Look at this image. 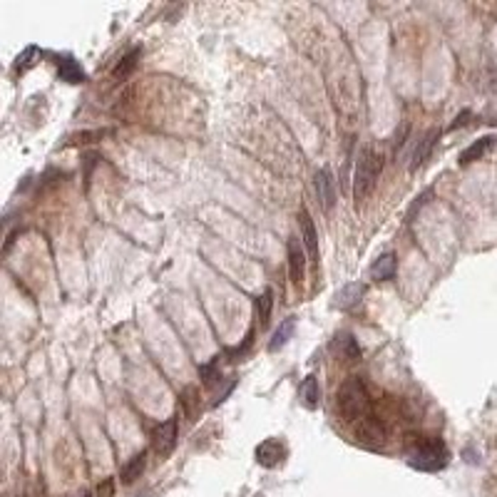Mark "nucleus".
Returning a JSON list of instances; mask_svg holds the SVG:
<instances>
[{
	"instance_id": "18",
	"label": "nucleus",
	"mask_w": 497,
	"mask_h": 497,
	"mask_svg": "<svg viewBox=\"0 0 497 497\" xmlns=\"http://www.w3.org/2000/svg\"><path fill=\"white\" fill-rule=\"evenodd\" d=\"M294 326H296L294 319H286L284 324L279 326V331H276L274 338H271V343H269V350H271V353H276V350L284 348V345L289 343L291 333H294Z\"/></svg>"
},
{
	"instance_id": "8",
	"label": "nucleus",
	"mask_w": 497,
	"mask_h": 497,
	"mask_svg": "<svg viewBox=\"0 0 497 497\" xmlns=\"http://www.w3.org/2000/svg\"><path fill=\"white\" fill-rule=\"evenodd\" d=\"M301 239H304L306 248H309V256L314 261H319V234H316V227H314V219H311L309 209L301 207Z\"/></svg>"
},
{
	"instance_id": "14",
	"label": "nucleus",
	"mask_w": 497,
	"mask_h": 497,
	"mask_svg": "<svg viewBox=\"0 0 497 497\" xmlns=\"http://www.w3.org/2000/svg\"><path fill=\"white\" fill-rule=\"evenodd\" d=\"M396 269H398V256L393 251H388V254H383L376 264L370 266V276L376 281H388L396 276Z\"/></svg>"
},
{
	"instance_id": "21",
	"label": "nucleus",
	"mask_w": 497,
	"mask_h": 497,
	"mask_svg": "<svg viewBox=\"0 0 497 497\" xmlns=\"http://www.w3.org/2000/svg\"><path fill=\"white\" fill-rule=\"evenodd\" d=\"M217 358H219V355H217ZM217 358H214L212 363H207V365H202V368H199V373H202L204 386H214V383H217V381H222V378H219V373H217V363H219Z\"/></svg>"
},
{
	"instance_id": "9",
	"label": "nucleus",
	"mask_w": 497,
	"mask_h": 497,
	"mask_svg": "<svg viewBox=\"0 0 497 497\" xmlns=\"http://www.w3.org/2000/svg\"><path fill=\"white\" fill-rule=\"evenodd\" d=\"M281 457H284V445H281L279 440H274V438H269V440H264L259 447H256V460H259V465H264V467L279 465Z\"/></svg>"
},
{
	"instance_id": "7",
	"label": "nucleus",
	"mask_w": 497,
	"mask_h": 497,
	"mask_svg": "<svg viewBox=\"0 0 497 497\" xmlns=\"http://www.w3.org/2000/svg\"><path fill=\"white\" fill-rule=\"evenodd\" d=\"M304 271H306V254L304 246H301L299 239H289V274L294 284H301L304 281Z\"/></svg>"
},
{
	"instance_id": "24",
	"label": "nucleus",
	"mask_w": 497,
	"mask_h": 497,
	"mask_svg": "<svg viewBox=\"0 0 497 497\" xmlns=\"http://www.w3.org/2000/svg\"><path fill=\"white\" fill-rule=\"evenodd\" d=\"M35 55H38V47H28V50L23 52L21 57H18V70H25V67H30L33 65L30 57H35Z\"/></svg>"
},
{
	"instance_id": "13",
	"label": "nucleus",
	"mask_w": 497,
	"mask_h": 497,
	"mask_svg": "<svg viewBox=\"0 0 497 497\" xmlns=\"http://www.w3.org/2000/svg\"><path fill=\"white\" fill-rule=\"evenodd\" d=\"M144 465H147V450H139L137 455L130 457V460L125 462V467H122V472H120L122 482H125V485H132V482L144 472Z\"/></svg>"
},
{
	"instance_id": "1",
	"label": "nucleus",
	"mask_w": 497,
	"mask_h": 497,
	"mask_svg": "<svg viewBox=\"0 0 497 497\" xmlns=\"http://www.w3.org/2000/svg\"><path fill=\"white\" fill-rule=\"evenodd\" d=\"M336 406H338L341 418L345 423H353V425H358L360 421L373 416V411H370V396L365 391V383L358 376L345 378L343 386L338 388V396H336Z\"/></svg>"
},
{
	"instance_id": "5",
	"label": "nucleus",
	"mask_w": 497,
	"mask_h": 497,
	"mask_svg": "<svg viewBox=\"0 0 497 497\" xmlns=\"http://www.w3.org/2000/svg\"><path fill=\"white\" fill-rule=\"evenodd\" d=\"M355 438L360 442H368V445H383L386 442V430H383V423L376 416H368L365 421H360L355 425Z\"/></svg>"
},
{
	"instance_id": "16",
	"label": "nucleus",
	"mask_w": 497,
	"mask_h": 497,
	"mask_svg": "<svg viewBox=\"0 0 497 497\" xmlns=\"http://www.w3.org/2000/svg\"><path fill=\"white\" fill-rule=\"evenodd\" d=\"M492 144H495V137H482V139H477V142H472L470 147L460 154V164L465 167V164H472V162H477V159H482L492 149Z\"/></svg>"
},
{
	"instance_id": "3",
	"label": "nucleus",
	"mask_w": 497,
	"mask_h": 497,
	"mask_svg": "<svg viewBox=\"0 0 497 497\" xmlns=\"http://www.w3.org/2000/svg\"><path fill=\"white\" fill-rule=\"evenodd\" d=\"M381 157H378L373 149H363L358 157V164H355V174H353V197L355 204L368 199V194L373 192L378 177H381Z\"/></svg>"
},
{
	"instance_id": "19",
	"label": "nucleus",
	"mask_w": 497,
	"mask_h": 497,
	"mask_svg": "<svg viewBox=\"0 0 497 497\" xmlns=\"http://www.w3.org/2000/svg\"><path fill=\"white\" fill-rule=\"evenodd\" d=\"M139 55H142V50H139V47H135V50H130L127 55L122 57L120 65L115 67V80H125V77H127L130 72H132L135 67H137Z\"/></svg>"
},
{
	"instance_id": "6",
	"label": "nucleus",
	"mask_w": 497,
	"mask_h": 497,
	"mask_svg": "<svg viewBox=\"0 0 497 497\" xmlns=\"http://www.w3.org/2000/svg\"><path fill=\"white\" fill-rule=\"evenodd\" d=\"M314 189H316V197H319V204L324 212H331L336 204V192H333V179H331L329 169H321L316 172L314 177Z\"/></svg>"
},
{
	"instance_id": "2",
	"label": "nucleus",
	"mask_w": 497,
	"mask_h": 497,
	"mask_svg": "<svg viewBox=\"0 0 497 497\" xmlns=\"http://www.w3.org/2000/svg\"><path fill=\"white\" fill-rule=\"evenodd\" d=\"M408 465L423 472H438L447 465V447L442 440L430 438V440L416 442L411 452H408Z\"/></svg>"
},
{
	"instance_id": "10",
	"label": "nucleus",
	"mask_w": 497,
	"mask_h": 497,
	"mask_svg": "<svg viewBox=\"0 0 497 497\" xmlns=\"http://www.w3.org/2000/svg\"><path fill=\"white\" fill-rule=\"evenodd\" d=\"M331 350L338 355L341 360H360V348L350 333H338L331 343Z\"/></svg>"
},
{
	"instance_id": "11",
	"label": "nucleus",
	"mask_w": 497,
	"mask_h": 497,
	"mask_svg": "<svg viewBox=\"0 0 497 497\" xmlns=\"http://www.w3.org/2000/svg\"><path fill=\"white\" fill-rule=\"evenodd\" d=\"M57 75H60V80L70 82V85H77V82H85V70L80 67V62L75 60V57L65 55L60 57V62H57Z\"/></svg>"
},
{
	"instance_id": "22",
	"label": "nucleus",
	"mask_w": 497,
	"mask_h": 497,
	"mask_svg": "<svg viewBox=\"0 0 497 497\" xmlns=\"http://www.w3.org/2000/svg\"><path fill=\"white\" fill-rule=\"evenodd\" d=\"M194 398H197V388H187V391H184V396H182V401H184V406H187V413H189V418H192V421H194V416H197Z\"/></svg>"
},
{
	"instance_id": "4",
	"label": "nucleus",
	"mask_w": 497,
	"mask_h": 497,
	"mask_svg": "<svg viewBox=\"0 0 497 497\" xmlns=\"http://www.w3.org/2000/svg\"><path fill=\"white\" fill-rule=\"evenodd\" d=\"M177 447V418H169L154 430V452L159 457H169Z\"/></svg>"
},
{
	"instance_id": "12",
	"label": "nucleus",
	"mask_w": 497,
	"mask_h": 497,
	"mask_svg": "<svg viewBox=\"0 0 497 497\" xmlns=\"http://www.w3.org/2000/svg\"><path fill=\"white\" fill-rule=\"evenodd\" d=\"M363 294H365V286L363 284H348V286H343V289L336 294V309H341V311L353 309V306L360 304Z\"/></svg>"
},
{
	"instance_id": "23",
	"label": "nucleus",
	"mask_w": 497,
	"mask_h": 497,
	"mask_svg": "<svg viewBox=\"0 0 497 497\" xmlns=\"http://www.w3.org/2000/svg\"><path fill=\"white\" fill-rule=\"evenodd\" d=\"M97 497H115V480L112 477H107V480H102L100 485H97Z\"/></svg>"
},
{
	"instance_id": "15",
	"label": "nucleus",
	"mask_w": 497,
	"mask_h": 497,
	"mask_svg": "<svg viewBox=\"0 0 497 497\" xmlns=\"http://www.w3.org/2000/svg\"><path fill=\"white\" fill-rule=\"evenodd\" d=\"M299 396H301V403H304L309 411L319 408V403H321V386H319V381H316V376H306L304 378V383H301V388H299Z\"/></svg>"
},
{
	"instance_id": "25",
	"label": "nucleus",
	"mask_w": 497,
	"mask_h": 497,
	"mask_svg": "<svg viewBox=\"0 0 497 497\" xmlns=\"http://www.w3.org/2000/svg\"><path fill=\"white\" fill-rule=\"evenodd\" d=\"M80 497H90V495H87V492H82V495Z\"/></svg>"
},
{
	"instance_id": "17",
	"label": "nucleus",
	"mask_w": 497,
	"mask_h": 497,
	"mask_svg": "<svg viewBox=\"0 0 497 497\" xmlns=\"http://www.w3.org/2000/svg\"><path fill=\"white\" fill-rule=\"evenodd\" d=\"M435 139H438V132L435 130H430V132L425 135V137L418 142V147H416V152H413V159H411V172H416L418 167H423V162L428 159V154H430V149H433V144H435Z\"/></svg>"
},
{
	"instance_id": "20",
	"label": "nucleus",
	"mask_w": 497,
	"mask_h": 497,
	"mask_svg": "<svg viewBox=\"0 0 497 497\" xmlns=\"http://www.w3.org/2000/svg\"><path fill=\"white\" fill-rule=\"evenodd\" d=\"M271 306H274V294L271 291H264V294L256 299V319L261 321V326L269 324L271 319Z\"/></svg>"
}]
</instances>
